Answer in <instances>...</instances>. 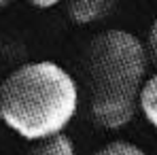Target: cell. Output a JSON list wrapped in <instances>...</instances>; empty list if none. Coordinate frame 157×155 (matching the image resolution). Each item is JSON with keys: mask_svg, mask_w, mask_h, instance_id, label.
<instances>
[{"mask_svg": "<svg viewBox=\"0 0 157 155\" xmlns=\"http://www.w3.org/2000/svg\"><path fill=\"white\" fill-rule=\"evenodd\" d=\"M77 110L78 85L57 62L21 64L0 83L2 123L34 145L64 134Z\"/></svg>", "mask_w": 157, "mask_h": 155, "instance_id": "obj_1", "label": "cell"}, {"mask_svg": "<svg viewBox=\"0 0 157 155\" xmlns=\"http://www.w3.org/2000/svg\"><path fill=\"white\" fill-rule=\"evenodd\" d=\"M91 155H147L138 145L128 142V140H113L104 147H100L96 153Z\"/></svg>", "mask_w": 157, "mask_h": 155, "instance_id": "obj_6", "label": "cell"}, {"mask_svg": "<svg viewBox=\"0 0 157 155\" xmlns=\"http://www.w3.org/2000/svg\"><path fill=\"white\" fill-rule=\"evenodd\" d=\"M113 9H115V4L110 0H77L66 6V13L75 24L89 26V24L104 19Z\"/></svg>", "mask_w": 157, "mask_h": 155, "instance_id": "obj_3", "label": "cell"}, {"mask_svg": "<svg viewBox=\"0 0 157 155\" xmlns=\"http://www.w3.org/2000/svg\"><path fill=\"white\" fill-rule=\"evenodd\" d=\"M147 53H149V60H153L157 64V19L151 24L149 28V36H147Z\"/></svg>", "mask_w": 157, "mask_h": 155, "instance_id": "obj_7", "label": "cell"}, {"mask_svg": "<svg viewBox=\"0 0 157 155\" xmlns=\"http://www.w3.org/2000/svg\"><path fill=\"white\" fill-rule=\"evenodd\" d=\"M138 108H140L142 117L153 128H157V72L144 81L142 91H140V100H138Z\"/></svg>", "mask_w": 157, "mask_h": 155, "instance_id": "obj_4", "label": "cell"}, {"mask_svg": "<svg viewBox=\"0 0 157 155\" xmlns=\"http://www.w3.org/2000/svg\"><path fill=\"white\" fill-rule=\"evenodd\" d=\"M147 45L128 30L110 28L85 47L91 117L104 130H121L136 117L147 81Z\"/></svg>", "mask_w": 157, "mask_h": 155, "instance_id": "obj_2", "label": "cell"}, {"mask_svg": "<svg viewBox=\"0 0 157 155\" xmlns=\"http://www.w3.org/2000/svg\"><path fill=\"white\" fill-rule=\"evenodd\" d=\"M28 155H77V151H75V142L70 140V136L59 134L49 140L36 142Z\"/></svg>", "mask_w": 157, "mask_h": 155, "instance_id": "obj_5", "label": "cell"}, {"mask_svg": "<svg viewBox=\"0 0 157 155\" xmlns=\"http://www.w3.org/2000/svg\"><path fill=\"white\" fill-rule=\"evenodd\" d=\"M0 6H6V2H0Z\"/></svg>", "mask_w": 157, "mask_h": 155, "instance_id": "obj_9", "label": "cell"}, {"mask_svg": "<svg viewBox=\"0 0 157 155\" xmlns=\"http://www.w3.org/2000/svg\"><path fill=\"white\" fill-rule=\"evenodd\" d=\"M32 6L34 9H53V6H57V2L55 0H49V2H32Z\"/></svg>", "mask_w": 157, "mask_h": 155, "instance_id": "obj_8", "label": "cell"}]
</instances>
